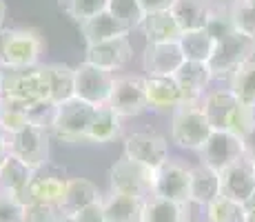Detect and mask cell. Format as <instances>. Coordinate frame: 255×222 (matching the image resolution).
Wrapping results in <instances>:
<instances>
[{"instance_id": "836d02e7", "label": "cell", "mask_w": 255, "mask_h": 222, "mask_svg": "<svg viewBox=\"0 0 255 222\" xmlns=\"http://www.w3.org/2000/svg\"><path fill=\"white\" fill-rule=\"evenodd\" d=\"M207 220L209 222H247V218H244V205L220 196L218 200L207 207Z\"/></svg>"}, {"instance_id": "4fadbf2b", "label": "cell", "mask_w": 255, "mask_h": 222, "mask_svg": "<svg viewBox=\"0 0 255 222\" xmlns=\"http://www.w3.org/2000/svg\"><path fill=\"white\" fill-rule=\"evenodd\" d=\"M125 156L151 169H158L169 160V142L160 133L135 131L125 138Z\"/></svg>"}, {"instance_id": "ffe728a7", "label": "cell", "mask_w": 255, "mask_h": 222, "mask_svg": "<svg viewBox=\"0 0 255 222\" xmlns=\"http://www.w3.org/2000/svg\"><path fill=\"white\" fill-rule=\"evenodd\" d=\"M33 171L36 169L24 165L20 158L9 156L0 167V191L24 205V196H27V187L33 178Z\"/></svg>"}, {"instance_id": "cb8c5ba5", "label": "cell", "mask_w": 255, "mask_h": 222, "mask_svg": "<svg viewBox=\"0 0 255 222\" xmlns=\"http://www.w3.org/2000/svg\"><path fill=\"white\" fill-rule=\"evenodd\" d=\"M142 33H144L146 42L158 44V42H178L182 36L178 20L173 18V13L169 9L162 11H151L144 16V20L140 24Z\"/></svg>"}, {"instance_id": "30bf717a", "label": "cell", "mask_w": 255, "mask_h": 222, "mask_svg": "<svg viewBox=\"0 0 255 222\" xmlns=\"http://www.w3.org/2000/svg\"><path fill=\"white\" fill-rule=\"evenodd\" d=\"M73 73H76V96L78 98H82V100L91 102L96 107L109 102L111 87H114V80H116L114 71L96 67L85 60L73 69Z\"/></svg>"}, {"instance_id": "74e56055", "label": "cell", "mask_w": 255, "mask_h": 222, "mask_svg": "<svg viewBox=\"0 0 255 222\" xmlns=\"http://www.w3.org/2000/svg\"><path fill=\"white\" fill-rule=\"evenodd\" d=\"M73 218H76V222H107L105 209H102V200L93 202V205H89V207H85V209L78 211Z\"/></svg>"}, {"instance_id": "681fc988", "label": "cell", "mask_w": 255, "mask_h": 222, "mask_svg": "<svg viewBox=\"0 0 255 222\" xmlns=\"http://www.w3.org/2000/svg\"><path fill=\"white\" fill-rule=\"evenodd\" d=\"M0 69H2V67H0Z\"/></svg>"}, {"instance_id": "83f0119b", "label": "cell", "mask_w": 255, "mask_h": 222, "mask_svg": "<svg viewBox=\"0 0 255 222\" xmlns=\"http://www.w3.org/2000/svg\"><path fill=\"white\" fill-rule=\"evenodd\" d=\"M180 49H182L184 60L195 62H209L215 51V38L211 36L207 29H195V31H182L180 36Z\"/></svg>"}, {"instance_id": "9a60e30c", "label": "cell", "mask_w": 255, "mask_h": 222, "mask_svg": "<svg viewBox=\"0 0 255 222\" xmlns=\"http://www.w3.org/2000/svg\"><path fill=\"white\" fill-rule=\"evenodd\" d=\"M220 187L224 198L244 205L255 194V162L247 156L235 160L233 165L220 171Z\"/></svg>"}, {"instance_id": "ee69618b", "label": "cell", "mask_w": 255, "mask_h": 222, "mask_svg": "<svg viewBox=\"0 0 255 222\" xmlns=\"http://www.w3.org/2000/svg\"><path fill=\"white\" fill-rule=\"evenodd\" d=\"M213 4H218V7H229V4H233L235 0H211Z\"/></svg>"}, {"instance_id": "3957f363", "label": "cell", "mask_w": 255, "mask_h": 222, "mask_svg": "<svg viewBox=\"0 0 255 222\" xmlns=\"http://www.w3.org/2000/svg\"><path fill=\"white\" fill-rule=\"evenodd\" d=\"M45 53V38L33 27L0 29V65L36 67Z\"/></svg>"}, {"instance_id": "7a4b0ae2", "label": "cell", "mask_w": 255, "mask_h": 222, "mask_svg": "<svg viewBox=\"0 0 255 222\" xmlns=\"http://www.w3.org/2000/svg\"><path fill=\"white\" fill-rule=\"evenodd\" d=\"M0 98H13L29 105H51L42 65L2 67L0 69Z\"/></svg>"}, {"instance_id": "44dd1931", "label": "cell", "mask_w": 255, "mask_h": 222, "mask_svg": "<svg viewBox=\"0 0 255 222\" xmlns=\"http://www.w3.org/2000/svg\"><path fill=\"white\" fill-rule=\"evenodd\" d=\"M144 205H146L144 198H135V196L120 194V191H111L102 200L107 222H142Z\"/></svg>"}, {"instance_id": "5b68a950", "label": "cell", "mask_w": 255, "mask_h": 222, "mask_svg": "<svg viewBox=\"0 0 255 222\" xmlns=\"http://www.w3.org/2000/svg\"><path fill=\"white\" fill-rule=\"evenodd\" d=\"M211 127L207 113H204L200 102H184L173 111L171 118V140L182 149L200 151L202 145L209 140Z\"/></svg>"}, {"instance_id": "7c38bea8", "label": "cell", "mask_w": 255, "mask_h": 222, "mask_svg": "<svg viewBox=\"0 0 255 222\" xmlns=\"http://www.w3.org/2000/svg\"><path fill=\"white\" fill-rule=\"evenodd\" d=\"M198 154H200V162H202V165H207L215 171H222L244 156L242 138L235 136L231 131L213 129L209 136V140L204 142L202 149H200Z\"/></svg>"}, {"instance_id": "1f68e13d", "label": "cell", "mask_w": 255, "mask_h": 222, "mask_svg": "<svg viewBox=\"0 0 255 222\" xmlns=\"http://www.w3.org/2000/svg\"><path fill=\"white\" fill-rule=\"evenodd\" d=\"M107 11H109L127 31L140 29V24L146 16L140 0H109V2H107Z\"/></svg>"}, {"instance_id": "f35d334b", "label": "cell", "mask_w": 255, "mask_h": 222, "mask_svg": "<svg viewBox=\"0 0 255 222\" xmlns=\"http://www.w3.org/2000/svg\"><path fill=\"white\" fill-rule=\"evenodd\" d=\"M242 147H244V156L251 158L255 162V122L249 127V131L242 136Z\"/></svg>"}, {"instance_id": "4dcf8cb0", "label": "cell", "mask_w": 255, "mask_h": 222, "mask_svg": "<svg viewBox=\"0 0 255 222\" xmlns=\"http://www.w3.org/2000/svg\"><path fill=\"white\" fill-rule=\"evenodd\" d=\"M229 89L240 102L255 109V58H249L229 76Z\"/></svg>"}, {"instance_id": "e575fe53", "label": "cell", "mask_w": 255, "mask_h": 222, "mask_svg": "<svg viewBox=\"0 0 255 222\" xmlns=\"http://www.w3.org/2000/svg\"><path fill=\"white\" fill-rule=\"evenodd\" d=\"M109 0H60V7L71 20L82 24L85 20L93 18L96 13L105 11Z\"/></svg>"}, {"instance_id": "d4e9b609", "label": "cell", "mask_w": 255, "mask_h": 222, "mask_svg": "<svg viewBox=\"0 0 255 222\" xmlns=\"http://www.w3.org/2000/svg\"><path fill=\"white\" fill-rule=\"evenodd\" d=\"M42 71H45V80L49 87V102L51 105H60V102L76 96L73 67L62 65V62H49V65H42Z\"/></svg>"}, {"instance_id": "7bdbcfd3", "label": "cell", "mask_w": 255, "mask_h": 222, "mask_svg": "<svg viewBox=\"0 0 255 222\" xmlns=\"http://www.w3.org/2000/svg\"><path fill=\"white\" fill-rule=\"evenodd\" d=\"M4 18H7V4H4V0H0V29L4 24Z\"/></svg>"}, {"instance_id": "6da1fadb", "label": "cell", "mask_w": 255, "mask_h": 222, "mask_svg": "<svg viewBox=\"0 0 255 222\" xmlns=\"http://www.w3.org/2000/svg\"><path fill=\"white\" fill-rule=\"evenodd\" d=\"M200 105L207 113L211 127L218 131H231L242 138L255 122V109L240 102L231 89H213L204 93Z\"/></svg>"}, {"instance_id": "bcb514c9", "label": "cell", "mask_w": 255, "mask_h": 222, "mask_svg": "<svg viewBox=\"0 0 255 222\" xmlns=\"http://www.w3.org/2000/svg\"><path fill=\"white\" fill-rule=\"evenodd\" d=\"M0 116H2V100H0Z\"/></svg>"}, {"instance_id": "ab89813d", "label": "cell", "mask_w": 255, "mask_h": 222, "mask_svg": "<svg viewBox=\"0 0 255 222\" xmlns=\"http://www.w3.org/2000/svg\"><path fill=\"white\" fill-rule=\"evenodd\" d=\"M142 9L144 13H151V11H162V9H169L171 7V0H140Z\"/></svg>"}, {"instance_id": "d590c367", "label": "cell", "mask_w": 255, "mask_h": 222, "mask_svg": "<svg viewBox=\"0 0 255 222\" xmlns=\"http://www.w3.org/2000/svg\"><path fill=\"white\" fill-rule=\"evenodd\" d=\"M62 216L60 207L53 205H22V222H62Z\"/></svg>"}, {"instance_id": "9c48e42d", "label": "cell", "mask_w": 255, "mask_h": 222, "mask_svg": "<svg viewBox=\"0 0 255 222\" xmlns=\"http://www.w3.org/2000/svg\"><path fill=\"white\" fill-rule=\"evenodd\" d=\"M249 58H253V38H247L240 31H233L227 38L218 40L213 58L209 60V67L213 71V78L231 76L235 69Z\"/></svg>"}, {"instance_id": "277c9868", "label": "cell", "mask_w": 255, "mask_h": 222, "mask_svg": "<svg viewBox=\"0 0 255 222\" xmlns=\"http://www.w3.org/2000/svg\"><path fill=\"white\" fill-rule=\"evenodd\" d=\"M93 113H96V105L73 96L53 107L51 129L49 131H51V136H56L58 140L67 142V145L89 142V127Z\"/></svg>"}, {"instance_id": "d6a6232c", "label": "cell", "mask_w": 255, "mask_h": 222, "mask_svg": "<svg viewBox=\"0 0 255 222\" xmlns=\"http://www.w3.org/2000/svg\"><path fill=\"white\" fill-rule=\"evenodd\" d=\"M229 16L235 31L255 40V0H235L229 4Z\"/></svg>"}, {"instance_id": "52a82bcc", "label": "cell", "mask_w": 255, "mask_h": 222, "mask_svg": "<svg viewBox=\"0 0 255 222\" xmlns=\"http://www.w3.org/2000/svg\"><path fill=\"white\" fill-rule=\"evenodd\" d=\"M49 138L51 131L38 122H29L24 129L9 136L11 156L20 158L31 169H40L49 162Z\"/></svg>"}, {"instance_id": "603a6c76", "label": "cell", "mask_w": 255, "mask_h": 222, "mask_svg": "<svg viewBox=\"0 0 255 222\" xmlns=\"http://www.w3.org/2000/svg\"><path fill=\"white\" fill-rule=\"evenodd\" d=\"M220 196H222L220 171L211 169L202 162L198 167H193L191 169V202L207 209L211 202H215Z\"/></svg>"}, {"instance_id": "f1b7e54d", "label": "cell", "mask_w": 255, "mask_h": 222, "mask_svg": "<svg viewBox=\"0 0 255 222\" xmlns=\"http://www.w3.org/2000/svg\"><path fill=\"white\" fill-rule=\"evenodd\" d=\"M120 133H122V118L109 105L96 107V113H93V120L89 127V142H98V145L111 142Z\"/></svg>"}, {"instance_id": "f546056e", "label": "cell", "mask_w": 255, "mask_h": 222, "mask_svg": "<svg viewBox=\"0 0 255 222\" xmlns=\"http://www.w3.org/2000/svg\"><path fill=\"white\" fill-rule=\"evenodd\" d=\"M186 211H189V205H178L173 200L151 196L144 205L142 222H186L189 220Z\"/></svg>"}, {"instance_id": "f6af8a7d", "label": "cell", "mask_w": 255, "mask_h": 222, "mask_svg": "<svg viewBox=\"0 0 255 222\" xmlns=\"http://www.w3.org/2000/svg\"><path fill=\"white\" fill-rule=\"evenodd\" d=\"M62 222H76V218L73 216H62Z\"/></svg>"}, {"instance_id": "5bb4252c", "label": "cell", "mask_w": 255, "mask_h": 222, "mask_svg": "<svg viewBox=\"0 0 255 222\" xmlns=\"http://www.w3.org/2000/svg\"><path fill=\"white\" fill-rule=\"evenodd\" d=\"M65 171L49 167V162L45 167L33 171V178L27 187V196H24V205L36 202V205H53L60 207V200L65 196V187H67Z\"/></svg>"}, {"instance_id": "4316f807", "label": "cell", "mask_w": 255, "mask_h": 222, "mask_svg": "<svg viewBox=\"0 0 255 222\" xmlns=\"http://www.w3.org/2000/svg\"><path fill=\"white\" fill-rule=\"evenodd\" d=\"M80 31H82V36H85L87 44L105 42V40H111V38H116V36H125V33H129L109 11H107V9L100 11V13H96V16L89 18V20L82 22Z\"/></svg>"}, {"instance_id": "484cf974", "label": "cell", "mask_w": 255, "mask_h": 222, "mask_svg": "<svg viewBox=\"0 0 255 222\" xmlns=\"http://www.w3.org/2000/svg\"><path fill=\"white\" fill-rule=\"evenodd\" d=\"M100 200H102L100 191L91 180H87V178H69L65 187V196L60 200V211L65 216H76L85 207Z\"/></svg>"}, {"instance_id": "7402d4cb", "label": "cell", "mask_w": 255, "mask_h": 222, "mask_svg": "<svg viewBox=\"0 0 255 222\" xmlns=\"http://www.w3.org/2000/svg\"><path fill=\"white\" fill-rule=\"evenodd\" d=\"M169 11L178 20L182 31H195L204 29L213 13V2L211 0H171Z\"/></svg>"}, {"instance_id": "8d00e7d4", "label": "cell", "mask_w": 255, "mask_h": 222, "mask_svg": "<svg viewBox=\"0 0 255 222\" xmlns=\"http://www.w3.org/2000/svg\"><path fill=\"white\" fill-rule=\"evenodd\" d=\"M0 222H22V202L0 191Z\"/></svg>"}, {"instance_id": "c3c4849f", "label": "cell", "mask_w": 255, "mask_h": 222, "mask_svg": "<svg viewBox=\"0 0 255 222\" xmlns=\"http://www.w3.org/2000/svg\"><path fill=\"white\" fill-rule=\"evenodd\" d=\"M186 222H189V220H186Z\"/></svg>"}, {"instance_id": "d6986e66", "label": "cell", "mask_w": 255, "mask_h": 222, "mask_svg": "<svg viewBox=\"0 0 255 222\" xmlns=\"http://www.w3.org/2000/svg\"><path fill=\"white\" fill-rule=\"evenodd\" d=\"M173 76L182 89L184 102H202L204 91H207L209 82L213 80V71H211L209 62L195 60H184Z\"/></svg>"}, {"instance_id": "60d3db41", "label": "cell", "mask_w": 255, "mask_h": 222, "mask_svg": "<svg viewBox=\"0 0 255 222\" xmlns=\"http://www.w3.org/2000/svg\"><path fill=\"white\" fill-rule=\"evenodd\" d=\"M9 156H11V149H9V133L0 129V167H2V162L7 160Z\"/></svg>"}, {"instance_id": "2e32d148", "label": "cell", "mask_w": 255, "mask_h": 222, "mask_svg": "<svg viewBox=\"0 0 255 222\" xmlns=\"http://www.w3.org/2000/svg\"><path fill=\"white\" fill-rule=\"evenodd\" d=\"M133 58V47H131L129 36H116L111 40L105 42H96V44H87V53L85 60L91 62L96 67L109 69V71H118L125 69Z\"/></svg>"}, {"instance_id": "ac0fdd59", "label": "cell", "mask_w": 255, "mask_h": 222, "mask_svg": "<svg viewBox=\"0 0 255 222\" xmlns=\"http://www.w3.org/2000/svg\"><path fill=\"white\" fill-rule=\"evenodd\" d=\"M184 62L182 49L178 42H146L144 47V76H173Z\"/></svg>"}, {"instance_id": "8992f818", "label": "cell", "mask_w": 255, "mask_h": 222, "mask_svg": "<svg viewBox=\"0 0 255 222\" xmlns=\"http://www.w3.org/2000/svg\"><path fill=\"white\" fill-rule=\"evenodd\" d=\"M109 180H111V191H120V194H129V196H135V198L149 200L153 196L155 169L122 156L111 167Z\"/></svg>"}, {"instance_id": "ba28073f", "label": "cell", "mask_w": 255, "mask_h": 222, "mask_svg": "<svg viewBox=\"0 0 255 222\" xmlns=\"http://www.w3.org/2000/svg\"><path fill=\"white\" fill-rule=\"evenodd\" d=\"M107 105L120 118H133L149 109L144 91V76H118Z\"/></svg>"}, {"instance_id": "b9f144b4", "label": "cell", "mask_w": 255, "mask_h": 222, "mask_svg": "<svg viewBox=\"0 0 255 222\" xmlns=\"http://www.w3.org/2000/svg\"><path fill=\"white\" fill-rule=\"evenodd\" d=\"M244 218L247 222H255V194L244 202Z\"/></svg>"}, {"instance_id": "e0dca14e", "label": "cell", "mask_w": 255, "mask_h": 222, "mask_svg": "<svg viewBox=\"0 0 255 222\" xmlns=\"http://www.w3.org/2000/svg\"><path fill=\"white\" fill-rule=\"evenodd\" d=\"M146 105L153 111H175L184 105V96L175 76H144Z\"/></svg>"}, {"instance_id": "8fae6325", "label": "cell", "mask_w": 255, "mask_h": 222, "mask_svg": "<svg viewBox=\"0 0 255 222\" xmlns=\"http://www.w3.org/2000/svg\"><path fill=\"white\" fill-rule=\"evenodd\" d=\"M153 196L178 205H191V169L175 160H166L155 169Z\"/></svg>"}, {"instance_id": "7dc6e473", "label": "cell", "mask_w": 255, "mask_h": 222, "mask_svg": "<svg viewBox=\"0 0 255 222\" xmlns=\"http://www.w3.org/2000/svg\"><path fill=\"white\" fill-rule=\"evenodd\" d=\"M253 58H255V40H253Z\"/></svg>"}]
</instances>
